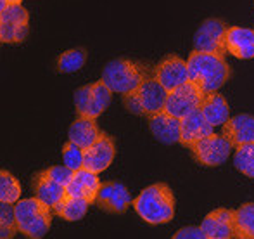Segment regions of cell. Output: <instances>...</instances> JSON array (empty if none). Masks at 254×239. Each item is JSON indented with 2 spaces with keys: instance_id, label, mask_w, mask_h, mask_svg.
<instances>
[{
  "instance_id": "obj_1",
  "label": "cell",
  "mask_w": 254,
  "mask_h": 239,
  "mask_svg": "<svg viewBox=\"0 0 254 239\" xmlns=\"http://www.w3.org/2000/svg\"><path fill=\"white\" fill-rule=\"evenodd\" d=\"M137 215L144 222L151 226H159V224H168L175 217V194L168 184L157 182L149 187L142 189L140 194L131 203Z\"/></svg>"
},
{
  "instance_id": "obj_2",
  "label": "cell",
  "mask_w": 254,
  "mask_h": 239,
  "mask_svg": "<svg viewBox=\"0 0 254 239\" xmlns=\"http://www.w3.org/2000/svg\"><path fill=\"white\" fill-rule=\"evenodd\" d=\"M189 80L202 88L204 92H216L230 78V66L225 56L214 52L192 51L187 59Z\"/></svg>"
},
{
  "instance_id": "obj_3",
  "label": "cell",
  "mask_w": 254,
  "mask_h": 239,
  "mask_svg": "<svg viewBox=\"0 0 254 239\" xmlns=\"http://www.w3.org/2000/svg\"><path fill=\"white\" fill-rule=\"evenodd\" d=\"M14 210H16L17 231L23 236L30 239H42L45 234H49L54 212L47 203L33 196L28 199H19L14 205Z\"/></svg>"
},
{
  "instance_id": "obj_4",
  "label": "cell",
  "mask_w": 254,
  "mask_h": 239,
  "mask_svg": "<svg viewBox=\"0 0 254 239\" xmlns=\"http://www.w3.org/2000/svg\"><path fill=\"white\" fill-rule=\"evenodd\" d=\"M168 90L159 83L154 73H149L135 90L123 94V104L130 113L138 116H149L164 111Z\"/></svg>"
},
{
  "instance_id": "obj_5",
  "label": "cell",
  "mask_w": 254,
  "mask_h": 239,
  "mask_svg": "<svg viewBox=\"0 0 254 239\" xmlns=\"http://www.w3.org/2000/svg\"><path fill=\"white\" fill-rule=\"evenodd\" d=\"M149 75L142 64L131 59H113L104 66L102 80L114 94H128L135 90Z\"/></svg>"
},
{
  "instance_id": "obj_6",
  "label": "cell",
  "mask_w": 254,
  "mask_h": 239,
  "mask_svg": "<svg viewBox=\"0 0 254 239\" xmlns=\"http://www.w3.org/2000/svg\"><path fill=\"white\" fill-rule=\"evenodd\" d=\"M204 95L206 92L202 90L199 85H195L194 81H185L184 85L173 88L168 92L166 104H164V111L168 115L175 116V118H185L190 113L197 111L201 108Z\"/></svg>"
},
{
  "instance_id": "obj_7",
  "label": "cell",
  "mask_w": 254,
  "mask_h": 239,
  "mask_svg": "<svg viewBox=\"0 0 254 239\" xmlns=\"http://www.w3.org/2000/svg\"><path fill=\"white\" fill-rule=\"evenodd\" d=\"M28 10L23 3L7 5L0 10V40L3 44H21L28 38L30 26H28Z\"/></svg>"
},
{
  "instance_id": "obj_8",
  "label": "cell",
  "mask_w": 254,
  "mask_h": 239,
  "mask_svg": "<svg viewBox=\"0 0 254 239\" xmlns=\"http://www.w3.org/2000/svg\"><path fill=\"white\" fill-rule=\"evenodd\" d=\"M234 146L221 134H209L190 148L192 158L204 166H220L230 156Z\"/></svg>"
},
{
  "instance_id": "obj_9",
  "label": "cell",
  "mask_w": 254,
  "mask_h": 239,
  "mask_svg": "<svg viewBox=\"0 0 254 239\" xmlns=\"http://www.w3.org/2000/svg\"><path fill=\"white\" fill-rule=\"evenodd\" d=\"M227 24L216 17L202 21L199 30L194 37V49L202 52H214V54L225 56L227 45H225V35H227Z\"/></svg>"
},
{
  "instance_id": "obj_10",
  "label": "cell",
  "mask_w": 254,
  "mask_h": 239,
  "mask_svg": "<svg viewBox=\"0 0 254 239\" xmlns=\"http://www.w3.org/2000/svg\"><path fill=\"white\" fill-rule=\"evenodd\" d=\"M154 77L168 92L189 81V64L177 54H170L154 66Z\"/></svg>"
},
{
  "instance_id": "obj_11",
  "label": "cell",
  "mask_w": 254,
  "mask_h": 239,
  "mask_svg": "<svg viewBox=\"0 0 254 239\" xmlns=\"http://www.w3.org/2000/svg\"><path fill=\"white\" fill-rule=\"evenodd\" d=\"M114 156H116L114 139L107 135L106 132H102L101 137L90 148L83 149V168L94 173H101L109 168Z\"/></svg>"
},
{
  "instance_id": "obj_12",
  "label": "cell",
  "mask_w": 254,
  "mask_h": 239,
  "mask_svg": "<svg viewBox=\"0 0 254 239\" xmlns=\"http://www.w3.org/2000/svg\"><path fill=\"white\" fill-rule=\"evenodd\" d=\"M206 239H235V210L216 208L201 222Z\"/></svg>"
},
{
  "instance_id": "obj_13",
  "label": "cell",
  "mask_w": 254,
  "mask_h": 239,
  "mask_svg": "<svg viewBox=\"0 0 254 239\" xmlns=\"http://www.w3.org/2000/svg\"><path fill=\"white\" fill-rule=\"evenodd\" d=\"M99 206L107 213H114V215H121L128 210V206L133 203L130 198L127 185L121 182H104L97 192V199H95Z\"/></svg>"
},
{
  "instance_id": "obj_14",
  "label": "cell",
  "mask_w": 254,
  "mask_h": 239,
  "mask_svg": "<svg viewBox=\"0 0 254 239\" xmlns=\"http://www.w3.org/2000/svg\"><path fill=\"white\" fill-rule=\"evenodd\" d=\"M221 135L234 146V149L254 142V116L237 115L221 125Z\"/></svg>"
},
{
  "instance_id": "obj_15",
  "label": "cell",
  "mask_w": 254,
  "mask_h": 239,
  "mask_svg": "<svg viewBox=\"0 0 254 239\" xmlns=\"http://www.w3.org/2000/svg\"><path fill=\"white\" fill-rule=\"evenodd\" d=\"M213 132L214 127L204 118L201 109H197V111L190 113L180 120V141H178V144L190 149L195 142L201 141L206 135L213 134Z\"/></svg>"
},
{
  "instance_id": "obj_16",
  "label": "cell",
  "mask_w": 254,
  "mask_h": 239,
  "mask_svg": "<svg viewBox=\"0 0 254 239\" xmlns=\"http://www.w3.org/2000/svg\"><path fill=\"white\" fill-rule=\"evenodd\" d=\"M102 182L99 179V173H94L90 170H76L69 184L66 185V196L69 198H81L88 203H95L97 192L101 189Z\"/></svg>"
},
{
  "instance_id": "obj_17",
  "label": "cell",
  "mask_w": 254,
  "mask_h": 239,
  "mask_svg": "<svg viewBox=\"0 0 254 239\" xmlns=\"http://www.w3.org/2000/svg\"><path fill=\"white\" fill-rule=\"evenodd\" d=\"M227 54L237 59H254V30L242 26H228L225 35Z\"/></svg>"
},
{
  "instance_id": "obj_18",
  "label": "cell",
  "mask_w": 254,
  "mask_h": 239,
  "mask_svg": "<svg viewBox=\"0 0 254 239\" xmlns=\"http://www.w3.org/2000/svg\"><path fill=\"white\" fill-rule=\"evenodd\" d=\"M31 189H33L35 196L44 203H47L51 208L59 205L66 198V185L56 182L45 170L31 177Z\"/></svg>"
},
{
  "instance_id": "obj_19",
  "label": "cell",
  "mask_w": 254,
  "mask_h": 239,
  "mask_svg": "<svg viewBox=\"0 0 254 239\" xmlns=\"http://www.w3.org/2000/svg\"><path fill=\"white\" fill-rule=\"evenodd\" d=\"M149 130L163 144H177L180 141V118L168 115L166 111L149 116Z\"/></svg>"
},
{
  "instance_id": "obj_20",
  "label": "cell",
  "mask_w": 254,
  "mask_h": 239,
  "mask_svg": "<svg viewBox=\"0 0 254 239\" xmlns=\"http://www.w3.org/2000/svg\"><path fill=\"white\" fill-rule=\"evenodd\" d=\"M102 130L97 127L95 118H83L78 116L67 128V141L74 142L81 149H87L101 137Z\"/></svg>"
},
{
  "instance_id": "obj_21",
  "label": "cell",
  "mask_w": 254,
  "mask_h": 239,
  "mask_svg": "<svg viewBox=\"0 0 254 239\" xmlns=\"http://www.w3.org/2000/svg\"><path fill=\"white\" fill-rule=\"evenodd\" d=\"M201 113L204 118L209 121L213 127H220L230 118V108H228L227 99L216 92H207L204 95V101L201 104Z\"/></svg>"
},
{
  "instance_id": "obj_22",
  "label": "cell",
  "mask_w": 254,
  "mask_h": 239,
  "mask_svg": "<svg viewBox=\"0 0 254 239\" xmlns=\"http://www.w3.org/2000/svg\"><path fill=\"white\" fill-rule=\"evenodd\" d=\"M90 206V203L87 199H81V198H66L56 205L52 208L54 215L61 217V219L67 220V222H76V220H81L85 215H87V210Z\"/></svg>"
},
{
  "instance_id": "obj_23",
  "label": "cell",
  "mask_w": 254,
  "mask_h": 239,
  "mask_svg": "<svg viewBox=\"0 0 254 239\" xmlns=\"http://www.w3.org/2000/svg\"><path fill=\"white\" fill-rule=\"evenodd\" d=\"M235 239H254V203L235 210Z\"/></svg>"
},
{
  "instance_id": "obj_24",
  "label": "cell",
  "mask_w": 254,
  "mask_h": 239,
  "mask_svg": "<svg viewBox=\"0 0 254 239\" xmlns=\"http://www.w3.org/2000/svg\"><path fill=\"white\" fill-rule=\"evenodd\" d=\"M114 92L109 88V85L104 80L94 81L92 83V109H90V118L97 120L104 113V109L109 106L111 97Z\"/></svg>"
},
{
  "instance_id": "obj_25",
  "label": "cell",
  "mask_w": 254,
  "mask_h": 239,
  "mask_svg": "<svg viewBox=\"0 0 254 239\" xmlns=\"http://www.w3.org/2000/svg\"><path fill=\"white\" fill-rule=\"evenodd\" d=\"M85 63H87V51L85 49H69L59 56L57 70H59V73H74V71L81 70Z\"/></svg>"
},
{
  "instance_id": "obj_26",
  "label": "cell",
  "mask_w": 254,
  "mask_h": 239,
  "mask_svg": "<svg viewBox=\"0 0 254 239\" xmlns=\"http://www.w3.org/2000/svg\"><path fill=\"white\" fill-rule=\"evenodd\" d=\"M21 199V184L7 170L0 172V201L16 205Z\"/></svg>"
},
{
  "instance_id": "obj_27",
  "label": "cell",
  "mask_w": 254,
  "mask_h": 239,
  "mask_svg": "<svg viewBox=\"0 0 254 239\" xmlns=\"http://www.w3.org/2000/svg\"><path fill=\"white\" fill-rule=\"evenodd\" d=\"M234 165L242 175L249 177V179H254V142L244 144L235 149Z\"/></svg>"
},
{
  "instance_id": "obj_28",
  "label": "cell",
  "mask_w": 254,
  "mask_h": 239,
  "mask_svg": "<svg viewBox=\"0 0 254 239\" xmlns=\"http://www.w3.org/2000/svg\"><path fill=\"white\" fill-rule=\"evenodd\" d=\"M17 233H19V231H17L14 205L0 201V238L12 239Z\"/></svg>"
},
{
  "instance_id": "obj_29",
  "label": "cell",
  "mask_w": 254,
  "mask_h": 239,
  "mask_svg": "<svg viewBox=\"0 0 254 239\" xmlns=\"http://www.w3.org/2000/svg\"><path fill=\"white\" fill-rule=\"evenodd\" d=\"M63 163L69 166L71 170H81L83 168V149L76 146L74 142L67 141L63 146Z\"/></svg>"
},
{
  "instance_id": "obj_30",
  "label": "cell",
  "mask_w": 254,
  "mask_h": 239,
  "mask_svg": "<svg viewBox=\"0 0 254 239\" xmlns=\"http://www.w3.org/2000/svg\"><path fill=\"white\" fill-rule=\"evenodd\" d=\"M74 108H76V115L83 116V118H90V109H92V83L83 85V87L76 88L74 92Z\"/></svg>"
},
{
  "instance_id": "obj_31",
  "label": "cell",
  "mask_w": 254,
  "mask_h": 239,
  "mask_svg": "<svg viewBox=\"0 0 254 239\" xmlns=\"http://www.w3.org/2000/svg\"><path fill=\"white\" fill-rule=\"evenodd\" d=\"M45 172H47L54 180L59 182V184H63V185L69 184L71 179H73V175H74V170H71L69 166H66L64 163L63 165H57V166H49Z\"/></svg>"
},
{
  "instance_id": "obj_32",
  "label": "cell",
  "mask_w": 254,
  "mask_h": 239,
  "mask_svg": "<svg viewBox=\"0 0 254 239\" xmlns=\"http://www.w3.org/2000/svg\"><path fill=\"white\" fill-rule=\"evenodd\" d=\"M175 239H184V238H195V239H206L201 227H184L177 234H173Z\"/></svg>"
},
{
  "instance_id": "obj_33",
  "label": "cell",
  "mask_w": 254,
  "mask_h": 239,
  "mask_svg": "<svg viewBox=\"0 0 254 239\" xmlns=\"http://www.w3.org/2000/svg\"><path fill=\"white\" fill-rule=\"evenodd\" d=\"M3 2H7L9 5H16V3H23V0H3Z\"/></svg>"
}]
</instances>
